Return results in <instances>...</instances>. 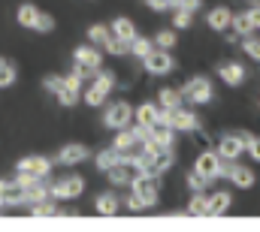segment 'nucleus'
<instances>
[{
  "instance_id": "obj_34",
  "label": "nucleus",
  "mask_w": 260,
  "mask_h": 232,
  "mask_svg": "<svg viewBox=\"0 0 260 232\" xmlns=\"http://www.w3.org/2000/svg\"><path fill=\"white\" fill-rule=\"evenodd\" d=\"M79 94H82V88H79V85H70V82H67L64 91L58 94V100H61V106H76V103H79Z\"/></svg>"
},
{
  "instance_id": "obj_46",
  "label": "nucleus",
  "mask_w": 260,
  "mask_h": 232,
  "mask_svg": "<svg viewBox=\"0 0 260 232\" xmlns=\"http://www.w3.org/2000/svg\"><path fill=\"white\" fill-rule=\"evenodd\" d=\"M257 3H260V0H257Z\"/></svg>"
},
{
  "instance_id": "obj_17",
  "label": "nucleus",
  "mask_w": 260,
  "mask_h": 232,
  "mask_svg": "<svg viewBox=\"0 0 260 232\" xmlns=\"http://www.w3.org/2000/svg\"><path fill=\"white\" fill-rule=\"evenodd\" d=\"M40 199H52V181L49 178H34L27 184V205L40 202Z\"/></svg>"
},
{
  "instance_id": "obj_31",
  "label": "nucleus",
  "mask_w": 260,
  "mask_h": 232,
  "mask_svg": "<svg viewBox=\"0 0 260 232\" xmlns=\"http://www.w3.org/2000/svg\"><path fill=\"white\" fill-rule=\"evenodd\" d=\"M188 214H194V217H209V199H206L203 193H194V196H191Z\"/></svg>"
},
{
  "instance_id": "obj_45",
  "label": "nucleus",
  "mask_w": 260,
  "mask_h": 232,
  "mask_svg": "<svg viewBox=\"0 0 260 232\" xmlns=\"http://www.w3.org/2000/svg\"><path fill=\"white\" fill-rule=\"evenodd\" d=\"M257 30H260V24H257Z\"/></svg>"
},
{
  "instance_id": "obj_1",
  "label": "nucleus",
  "mask_w": 260,
  "mask_h": 232,
  "mask_svg": "<svg viewBox=\"0 0 260 232\" xmlns=\"http://www.w3.org/2000/svg\"><path fill=\"white\" fill-rule=\"evenodd\" d=\"M112 91H115V72L100 69V72H97V79L85 88L82 100H85V106L100 109V106H106V100H109V94H112Z\"/></svg>"
},
{
  "instance_id": "obj_29",
  "label": "nucleus",
  "mask_w": 260,
  "mask_h": 232,
  "mask_svg": "<svg viewBox=\"0 0 260 232\" xmlns=\"http://www.w3.org/2000/svg\"><path fill=\"white\" fill-rule=\"evenodd\" d=\"M112 33H115V36H124V40H133V36H136V24H133L130 18H124V15H118V18L112 21Z\"/></svg>"
},
{
  "instance_id": "obj_12",
  "label": "nucleus",
  "mask_w": 260,
  "mask_h": 232,
  "mask_svg": "<svg viewBox=\"0 0 260 232\" xmlns=\"http://www.w3.org/2000/svg\"><path fill=\"white\" fill-rule=\"evenodd\" d=\"M15 172L30 175V178H49V172H52V160H46V157H24V160H18Z\"/></svg>"
},
{
  "instance_id": "obj_4",
  "label": "nucleus",
  "mask_w": 260,
  "mask_h": 232,
  "mask_svg": "<svg viewBox=\"0 0 260 232\" xmlns=\"http://www.w3.org/2000/svg\"><path fill=\"white\" fill-rule=\"evenodd\" d=\"M130 190H133V193L148 205V208H154V205H157V199H160V190H157V178H154V175H142V172H139L136 178H133Z\"/></svg>"
},
{
  "instance_id": "obj_42",
  "label": "nucleus",
  "mask_w": 260,
  "mask_h": 232,
  "mask_svg": "<svg viewBox=\"0 0 260 232\" xmlns=\"http://www.w3.org/2000/svg\"><path fill=\"white\" fill-rule=\"evenodd\" d=\"M248 157L260 163V136H251V142H248Z\"/></svg>"
},
{
  "instance_id": "obj_13",
  "label": "nucleus",
  "mask_w": 260,
  "mask_h": 232,
  "mask_svg": "<svg viewBox=\"0 0 260 232\" xmlns=\"http://www.w3.org/2000/svg\"><path fill=\"white\" fill-rule=\"evenodd\" d=\"M136 166L130 163V160H121V163H115L109 172H106V178H109V184L112 187H127V184H133V178H136Z\"/></svg>"
},
{
  "instance_id": "obj_26",
  "label": "nucleus",
  "mask_w": 260,
  "mask_h": 232,
  "mask_svg": "<svg viewBox=\"0 0 260 232\" xmlns=\"http://www.w3.org/2000/svg\"><path fill=\"white\" fill-rule=\"evenodd\" d=\"M157 109H160L157 103H142V106L133 112V121H136L139 127H154V124H157Z\"/></svg>"
},
{
  "instance_id": "obj_24",
  "label": "nucleus",
  "mask_w": 260,
  "mask_h": 232,
  "mask_svg": "<svg viewBox=\"0 0 260 232\" xmlns=\"http://www.w3.org/2000/svg\"><path fill=\"white\" fill-rule=\"evenodd\" d=\"M124 157H121V151H115V148H103V151H97V157H94V166L100 169V172H109L115 163H121Z\"/></svg>"
},
{
  "instance_id": "obj_8",
  "label": "nucleus",
  "mask_w": 260,
  "mask_h": 232,
  "mask_svg": "<svg viewBox=\"0 0 260 232\" xmlns=\"http://www.w3.org/2000/svg\"><path fill=\"white\" fill-rule=\"evenodd\" d=\"M218 75L224 79V85L242 88L245 79H248V69H245V63H239V60H221V63H218Z\"/></svg>"
},
{
  "instance_id": "obj_25",
  "label": "nucleus",
  "mask_w": 260,
  "mask_h": 232,
  "mask_svg": "<svg viewBox=\"0 0 260 232\" xmlns=\"http://www.w3.org/2000/svg\"><path fill=\"white\" fill-rule=\"evenodd\" d=\"M154 49H157V46H154V40H151V36H139V33H136V36L130 40V55H133V58H139V60H145Z\"/></svg>"
},
{
  "instance_id": "obj_32",
  "label": "nucleus",
  "mask_w": 260,
  "mask_h": 232,
  "mask_svg": "<svg viewBox=\"0 0 260 232\" xmlns=\"http://www.w3.org/2000/svg\"><path fill=\"white\" fill-rule=\"evenodd\" d=\"M176 43H179V36H176V27H173V30L167 27V30L154 33V46H157V49H167V52H173V49H176Z\"/></svg>"
},
{
  "instance_id": "obj_10",
  "label": "nucleus",
  "mask_w": 260,
  "mask_h": 232,
  "mask_svg": "<svg viewBox=\"0 0 260 232\" xmlns=\"http://www.w3.org/2000/svg\"><path fill=\"white\" fill-rule=\"evenodd\" d=\"M170 127L176 133H197L200 130V118L194 112H188L185 106H179V109H170Z\"/></svg>"
},
{
  "instance_id": "obj_5",
  "label": "nucleus",
  "mask_w": 260,
  "mask_h": 232,
  "mask_svg": "<svg viewBox=\"0 0 260 232\" xmlns=\"http://www.w3.org/2000/svg\"><path fill=\"white\" fill-rule=\"evenodd\" d=\"M85 193V178L82 175H67L52 181V199H79Z\"/></svg>"
},
{
  "instance_id": "obj_38",
  "label": "nucleus",
  "mask_w": 260,
  "mask_h": 232,
  "mask_svg": "<svg viewBox=\"0 0 260 232\" xmlns=\"http://www.w3.org/2000/svg\"><path fill=\"white\" fill-rule=\"evenodd\" d=\"M34 30H40V33H52V30H55V15L40 12V15H37V24H34Z\"/></svg>"
},
{
  "instance_id": "obj_22",
  "label": "nucleus",
  "mask_w": 260,
  "mask_h": 232,
  "mask_svg": "<svg viewBox=\"0 0 260 232\" xmlns=\"http://www.w3.org/2000/svg\"><path fill=\"white\" fill-rule=\"evenodd\" d=\"M30 214L34 217H64L67 208L55 205L52 199H40V202H30Z\"/></svg>"
},
{
  "instance_id": "obj_19",
  "label": "nucleus",
  "mask_w": 260,
  "mask_h": 232,
  "mask_svg": "<svg viewBox=\"0 0 260 232\" xmlns=\"http://www.w3.org/2000/svg\"><path fill=\"white\" fill-rule=\"evenodd\" d=\"M73 60L76 63H85V66H94V69H100V63H103V58H100V52H97V46H79L76 52H73Z\"/></svg>"
},
{
  "instance_id": "obj_16",
  "label": "nucleus",
  "mask_w": 260,
  "mask_h": 232,
  "mask_svg": "<svg viewBox=\"0 0 260 232\" xmlns=\"http://www.w3.org/2000/svg\"><path fill=\"white\" fill-rule=\"evenodd\" d=\"M151 142H154V148H176V130L170 124H154L151 127Z\"/></svg>"
},
{
  "instance_id": "obj_11",
  "label": "nucleus",
  "mask_w": 260,
  "mask_h": 232,
  "mask_svg": "<svg viewBox=\"0 0 260 232\" xmlns=\"http://www.w3.org/2000/svg\"><path fill=\"white\" fill-rule=\"evenodd\" d=\"M194 169H200V172L206 175L209 181H215V178H221V154L218 151H200V157H197Z\"/></svg>"
},
{
  "instance_id": "obj_15",
  "label": "nucleus",
  "mask_w": 260,
  "mask_h": 232,
  "mask_svg": "<svg viewBox=\"0 0 260 232\" xmlns=\"http://www.w3.org/2000/svg\"><path fill=\"white\" fill-rule=\"evenodd\" d=\"M85 160H88V148L79 145V142L64 145L61 154H58V163H61V166H79V163H85Z\"/></svg>"
},
{
  "instance_id": "obj_3",
  "label": "nucleus",
  "mask_w": 260,
  "mask_h": 232,
  "mask_svg": "<svg viewBox=\"0 0 260 232\" xmlns=\"http://www.w3.org/2000/svg\"><path fill=\"white\" fill-rule=\"evenodd\" d=\"M248 142H251V136H248V133H242V130H236V133L221 136L215 151H218L221 157H227V160H239V157L248 151Z\"/></svg>"
},
{
  "instance_id": "obj_41",
  "label": "nucleus",
  "mask_w": 260,
  "mask_h": 232,
  "mask_svg": "<svg viewBox=\"0 0 260 232\" xmlns=\"http://www.w3.org/2000/svg\"><path fill=\"white\" fill-rule=\"evenodd\" d=\"M145 6L154 12H173V0H145Z\"/></svg>"
},
{
  "instance_id": "obj_6",
  "label": "nucleus",
  "mask_w": 260,
  "mask_h": 232,
  "mask_svg": "<svg viewBox=\"0 0 260 232\" xmlns=\"http://www.w3.org/2000/svg\"><path fill=\"white\" fill-rule=\"evenodd\" d=\"M182 94H185V100H188L191 106L209 103V100H212V82H209V79H203V75H194V79H188V82H185Z\"/></svg>"
},
{
  "instance_id": "obj_43",
  "label": "nucleus",
  "mask_w": 260,
  "mask_h": 232,
  "mask_svg": "<svg viewBox=\"0 0 260 232\" xmlns=\"http://www.w3.org/2000/svg\"><path fill=\"white\" fill-rule=\"evenodd\" d=\"M203 6V0H179V6L176 9H188V12H197Z\"/></svg>"
},
{
  "instance_id": "obj_37",
  "label": "nucleus",
  "mask_w": 260,
  "mask_h": 232,
  "mask_svg": "<svg viewBox=\"0 0 260 232\" xmlns=\"http://www.w3.org/2000/svg\"><path fill=\"white\" fill-rule=\"evenodd\" d=\"M12 82H15V66L0 58V88H9Z\"/></svg>"
},
{
  "instance_id": "obj_23",
  "label": "nucleus",
  "mask_w": 260,
  "mask_h": 232,
  "mask_svg": "<svg viewBox=\"0 0 260 232\" xmlns=\"http://www.w3.org/2000/svg\"><path fill=\"white\" fill-rule=\"evenodd\" d=\"M233 187H239V190H251L254 187V172L248 169V166H233V172H230V178H227Z\"/></svg>"
},
{
  "instance_id": "obj_21",
  "label": "nucleus",
  "mask_w": 260,
  "mask_h": 232,
  "mask_svg": "<svg viewBox=\"0 0 260 232\" xmlns=\"http://www.w3.org/2000/svg\"><path fill=\"white\" fill-rule=\"evenodd\" d=\"M121 208H124V205H121L112 193H100V196L94 199V211H97V214H103V217H112V214H118Z\"/></svg>"
},
{
  "instance_id": "obj_35",
  "label": "nucleus",
  "mask_w": 260,
  "mask_h": 232,
  "mask_svg": "<svg viewBox=\"0 0 260 232\" xmlns=\"http://www.w3.org/2000/svg\"><path fill=\"white\" fill-rule=\"evenodd\" d=\"M194 24V12H188V9H173V27L176 30H185V27H191Z\"/></svg>"
},
{
  "instance_id": "obj_18",
  "label": "nucleus",
  "mask_w": 260,
  "mask_h": 232,
  "mask_svg": "<svg viewBox=\"0 0 260 232\" xmlns=\"http://www.w3.org/2000/svg\"><path fill=\"white\" fill-rule=\"evenodd\" d=\"M230 205H233V196H230L227 190L212 193V196H209V217H221V214H227Z\"/></svg>"
},
{
  "instance_id": "obj_44",
  "label": "nucleus",
  "mask_w": 260,
  "mask_h": 232,
  "mask_svg": "<svg viewBox=\"0 0 260 232\" xmlns=\"http://www.w3.org/2000/svg\"><path fill=\"white\" fill-rule=\"evenodd\" d=\"M251 3H257V0H251Z\"/></svg>"
},
{
  "instance_id": "obj_14",
  "label": "nucleus",
  "mask_w": 260,
  "mask_h": 232,
  "mask_svg": "<svg viewBox=\"0 0 260 232\" xmlns=\"http://www.w3.org/2000/svg\"><path fill=\"white\" fill-rule=\"evenodd\" d=\"M206 24H209L212 30L224 33L227 27H233V12H230L227 6H215V9H209V15H206Z\"/></svg>"
},
{
  "instance_id": "obj_20",
  "label": "nucleus",
  "mask_w": 260,
  "mask_h": 232,
  "mask_svg": "<svg viewBox=\"0 0 260 232\" xmlns=\"http://www.w3.org/2000/svg\"><path fill=\"white\" fill-rule=\"evenodd\" d=\"M157 103H160V106H167V109L188 106V100H185L182 88H160V91H157Z\"/></svg>"
},
{
  "instance_id": "obj_2",
  "label": "nucleus",
  "mask_w": 260,
  "mask_h": 232,
  "mask_svg": "<svg viewBox=\"0 0 260 232\" xmlns=\"http://www.w3.org/2000/svg\"><path fill=\"white\" fill-rule=\"evenodd\" d=\"M133 106H130L127 100H115V103H109L106 109H103V127H109V130H124L130 127V121H133Z\"/></svg>"
},
{
  "instance_id": "obj_9",
  "label": "nucleus",
  "mask_w": 260,
  "mask_h": 232,
  "mask_svg": "<svg viewBox=\"0 0 260 232\" xmlns=\"http://www.w3.org/2000/svg\"><path fill=\"white\" fill-rule=\"evenodd\" d=\"M0 199H3V208H15V205H24L27 202V187L15 178V181H0Z\"/></svg>"
},
{
  "instance_id": "obj_39",
  "label": "nucleus",
  "mask_w": 260,
  "mask_h": 232,
  "mask_svg": "<svg viewBox=\"0 0 260 232\" xmlns=\"http://www.w3.org/2000/svg\"><path fill=\"white\" fill-rule=\"evenodd\" d=\"M64 85H67L64 75H46V82H43V88H46L49 94H55V97H58V94L64 91Z\"/></svg>"
},
{
  "instance_id": "obj_30",
  "label": "nucleus",
  "mask_w": 260,
  "mask_h": 232,
  "mask_svg": "<svg viewBox=\"0 0 260 232\" xmlns=\"http://www.w3.org/2000/svg\"><path fill=\"white\" fill-rule=\"evenodd\" d=\"M37 15H40V9L34 3H21L18 6V24L21 27H34L37 24Z\"/></svg>"
},
{
  "instance_id": "obj_27",
  "label": "nucleus",
  "mask_w": 260,
  "mask_h": 232,
  "mask_svg": "<svg viewBox=\"0 0 260 232\" xmlns=\"http://www.w3.org/2000/svg\"><path fill=\"white\" fill-rule=\"evenodd\" d=\"M103 49H106L112 58H124V55H130V40H124V36H115V33H112V36L106 40V46H103Z\"/></svg>"
},
{
  "instance_id": "obj_40",
  "label": "nucleus",
  "mask_w": 260,
  "mask_h": 232,
  "mask_svg": "<svg viewBox=\"0 0 260 232\" xmlns=\"http://www.w3.org/2000/svg\"><path fill=\"white\" fill-rule=\"evenodd\" d=\"M121 205L127 208L130 214H139V211H145V208H148V205H145V202H142V199H139V196L133 193V190H130V196L124 199V202H121Z\"/></svg>"
},
{
  "instance_id": "obj_33",
  "label": "nucleus",
  "mask_w": 260,
  "mask_h": 232,
  "mask_svg": "<svg viewBox=\"0 0 260 232\" xmlns=\"http://www.w3.org/2000/svg\"><path fill=\"white\" fill-rule=\"evenodd\" d=\"M185 184H188V190H191V193H203V190L209 187V178L200 172V169H191L188 178H185Z\"/></svg>"
},
{
  "instance_id": "obj_7",
  "label": "nucleus",
  "mask_w": 260,
  "mask_h": 232,
  "mask_svg": "<svg viewBox=\"0 0 260 232\" xmlns=\"http://www.w3.org/2000/svg\"><path fill=\"white\" fill-rule=\"evenodd\" d=\"M142 66H145V72H151V75H167V72L176 69V58H173L167 49H154L148 58L142 60Z\"/></svg>"
},
{
  "instance_id": "obj_36",
  "label": "nucleus",
  "mask_w": 260,
  "mask_h": 232,
  "mask_svg": "<svg viewBox=\"0 0 260 232\" xmlns=\"http://www.w3.org/2000/svg\"><path fill=\"white\" fill-rule=\"evenodd\" d=\"M242 52H245L251 60L260 63V40L254 36V33H251V36H242Z\"/></svg>"
},
{
  "instance_id": "obj_28",
  "label": "nucleus",
  "mask_w": 260,
  "mask_h": 232,
  "mask_svg": "<svg viewBox=\"0 0 260 232\" xmlns=\"http://www.w3.org/2000/svg\"><path fill=\"white\" fill-rule=\"evenodd\" d=\"M109 36H112V27H106V24H91V27H88V43L97 46V49L106 46Z\"/></svg>"
}]
</instances>
